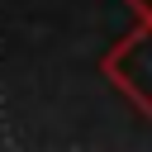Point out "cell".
<instances>
[{
    "instance_id": "2",
    "label": "cell",
    "mask_w": 152,
    "mask_h": 152,
    "mask_svg": "<svg viewBox=\"0 0 152 152\" xmlns=\"http://www.w3.org/2000/svg\"><path fill=\"white\" fill-rule=\"evenodd\" d=\"M128 10H133V19L138 24H152V0H124Z\"/></svg>"
},
{
    "instance_id": "1",
    "label": "cell",
    "mask_w": 152,
    "mask_h": 152,
    "mask_svg": "<svg viewBox=\"0 0 152 152\" xmlns=\"http://www.w3.org/2000/svg\"><path fill=\"white\" fill-rule=\"evenodd\" d=\"M100 76L119 95H128V104L138 114L152 119V24H138L128 38H119L100 57Z\"/></svg>"
}]
</instances>
